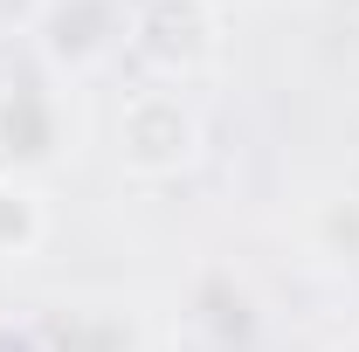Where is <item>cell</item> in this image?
Wrapping results in <instances>:
<instances>
[{
  "label": "cell",
  "instance_id": "obj_1",
  "mask_svg": "<svg viewBox=\"0 0 359 352\" xmlns=\"http://www.w3.org/2000/svg\"><path fill=\"white\" fill-rule=\"evenodd\" d=\"M118 159L138 180H173L201 159V118L180 90H138L118 118Z\"/></svg>",
  "mask_w": 359,
  "mask_h": 352
},
{
  "label": "cell",
  "instance_id": "obj_2",
  "mask_svg": "<svg viewBox=\"0 0 359 352\" xmlns=\"http://www.w3.org/2000/svg\"><path fill=\"white\" fill-rule=\"evenodd\" d=\"M132 48L159 69V76H194L215 62L222 48V21L208 0H145L132 14Z\"/></svg>",
  "mask_w": 359,
  "mask_h": 352
},
{
  "label": "cell",
  "instance_id": "obj_3",
  "mask_svg": "<svg viewBox=\"0 0 359 352\" xmlns=\"http://www.w3.org/2000/svg\"><path fill=\"white\" fill-rule=\"evenodd\" d=\"M118 42V7L111 0H48L42 14V48L55 62H97L104 48Z\"/></svg>",
  "mask_w": 359,
  "mask_h": 352
},
{
  "label": "cell",
  "instance_id": "obj_4",
  "mask_svg": "<svg viewBox=\"0 0 359 352\" xmlns=\"http://www.w3.org/2000/svg\"><path fill=\"white\" fill-rule=\"evenodd\" d=\"M48 235V215H42V194L28 187V180L0 173V263H21V256H35Z\"/></svg>",
  "mask_w": 359,
  "mask_h": 352
},
{
  "label": "cell",
  "instance_id": "obj_5",
  "mask_svg": "<svg viewBox=\"0 0 359 352\" xmlns=\"http://www.w3.org/2000/svg\"><path fill=\"white\" fill-rule=\"evenodd\" d=\"M0 152H14V159H42L48 138H55V118H48V104H35V97H14L7 111H0Z\"/></svg>",
  "mask_w": 359,
  "mask_h": 352
}]
</instances>
